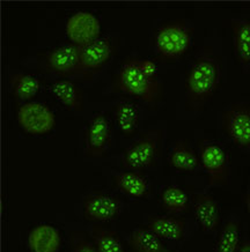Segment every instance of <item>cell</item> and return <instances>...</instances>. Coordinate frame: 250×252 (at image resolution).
Returning <instances> with one entry per match:
<instances>
[{
	"label": "cell",
	"mask_w": 250,
	"mask_h": 252,
	"mask_svg": "<svg viewBox=\"0 0 250 252\" xmlns=\"http://www.w3.org/2000/svg\"><path fill=\"white\" fill-rule=\"evenodd\" d=\"M225 78V56L216 34L206 38L182 75L179 115L196 118L204 112L221 88Z\"/></svg>",
	"instance_id": "cell-1"
},
{
	"label": "cell",
	"mask_w": 250,
	"mask_h": 252,
	"mask_svg": "<svg viewBox=\"0 0 250 252\" xmlns=\"http://www.w3.org/2000/svg\"><path fill=\"white\" fill-rule=\"evenodd\" d=\"M111 89L151 105L160 103L165 96L154 63L137 56H130L122 63L112 77Z\"/></svg>",
	"instance_id": "cell-2"
},
{
	"label": "cell",
	"mask_w": 250,
	"mask_h": 252,
	"mask_svg": "<svg viewBox=\"0 0 250 252\" xmlns=\"http://www.w3.org/2000/svg\"><path fill=\"white\" fill-rule=\"evenodd\" d=\"M195 26L188 20L163 22L153 34V49L161 62L174 63L184 57L191 49Z\"/></svg>",
	"instance_id": "cell-3"
},
{
	"label": "cell",
	"mask_w": 250,
	"mask_h": 252,
	"mask_svg": "<svg viewBox=\"0 0 250 252\" xmlns=\"http://www.w3.org/2000/svg\"><path fill=\"white\" fill-rule=\"evenodd\" d=\"M163 145V130L153 127L144 132L122 154V167L128 170L142 171L158 163Z\"/></svg>",
	"instance_id": "cell-4"
},
{
	"label": "cell",
	"mask_w": 250,
	"mask_h": 252,
	"mask_svg": "<svg viewBox=\"0 0 250 252\" xmlns=\"http://www.w3.org/2000/svg\"><path fill=\"white\" fill-rule=\"evenodd\" d=\"M198 155L206 177L208 187H227L231 181V163L227 152L215 141L201 138L197 141Z\"/></svg>",
	"instance_id": "cell-5"
},
{
	"label": "cell",
	"mask_w": 250,
	"mask_h": 252,
	"mask_svg": "<svg viewBox=\"0 0 250 252\" xmlns=\"http://www.w3.org/2000/svg\"><path fill=\"white\" fill-rule=\"evenodd\" d=\"M37 68L43 73L62 79H81L80 46L68 44L49 50L38 56Z\"/></svg>",
	"instance_id": "cell-6"
},
{
	"label": "cell",
	"mask_w": 250,
	"mask_h": 252,
	"mask_svg": "<svg viewBox=\"0 0 250 252\" xmlns=\"http://www.w3.org/2000/svg\"><path fill=\"white\" fill-rule=\"evenodd\" d=\"M222 133L235 147L250 153V104L236 102L220 112Z\"/></svg>",
	"instance_id": "cell-7"
},
{
	"label": "cell",
	"mask_w": 250,
	"mask_h": 252,
	"mask_svg": "<svg viewBox=\"0 0 250 252\" xmlns=\"http://www.w3.org/2000/svg\"><path fill=\"white\" fill-rule=\"evenodd\" d=\"M121 38L116 35L103 36L87 45L80 46L81 80L89 81L99 74L118 52Z\"/></svg>",
	"instance_id": "cell-8"
},
{
	"label": "cell",
	"mask_w": 250,
	"mask_h": 252,
	"mask_svg": "<svg viewBox=\"0 0 250 252\" xmlns=\"http://www.w3.org/2000/svg\"><path fill=\"white\" fill-rule=\"evenodd\" d=\"M18 123L26 133L43 137L55 130L56 116L44 103L27 102L19 108Z\"/></svg>",
	"instance_id": "cell-9"
},
{
	"label": "cell",
	"mask_w": 250,
	"mask_h": 252,
	"mask_svg": "<svg viewBox=\"0 0 250 252\" xmlns=\"http://www.w3.org/2000/svg\"><path fill=\"white\" fill-rule=\"evenodd\" d=\"M121 200L106 192H92L82 200L83 219L93 223H107L117 219L122 213Z\"/></svg>",
	"instance_id": "cell-10"
},
{
	"label": "cell",
	"mask_w": 250,
	"mask_h": 252,
	"mask_svg": "<svg viewBox=\"0 0 250 252\" xmlns=\"http://www.w3.org/2000/svg\"><path fill=\"white\" fill-rule=\"evenodd\" d=\"M111 126L105 112L93 115L85 130V157L88 158H101L106 157L111 144Z\"/></svg>",
	"instance_id": "cell-11"
},
{
	"label": "cell",
	"mask_w": 250,
	"mask_h": 252,
	"mask_svg": "<svg viewBox=\"0 0 250 252\" xmlns=\"http://www.w3.org/2000/svg\"><path fill=\"white\" fill-rule=\"evenodd\" d=\"M100 32L101 23L91 12H76L66 22V34L71 44L87 45L100 38Z\"/></svg>",
	"instance_id": "cell-12"
},
{
	"label": "cell",
	"mask_w": 250,
	"mask_h": 252,
	"mask_svg": "<svg viewBox=\"0 0 250 252\" xmlns=\"http://www.w3.org/2000/svg\"><path fill=\"white\" fill-rule=\"evenodd\" d=\"M191 206L196 221L204 233L218 230L221 215L218 201L208 192H195L191 195Z\"/></svg>",
	"instance_id": "cell-13"
},
{
	"label": "cell",
	"mask_w": 250,
	"mask_h": 252,
	"mask_svg": "<svg viewBox=\"0 0 250 252\" xmlns=\"http://www.w3.org/2000/svg\"><path fill=\"white\" fill-rule=\"evenodd\" d=\"M231 27L236 61L242 71L250 74V16L233 18Z\"/></svg>",
	"instance_id": "cell-14"
},
{
	"label": "cell",
	"mask_w": 250,
	"mask_h": 252,
	"mask_svg": "<svg viewBox=\"0 0 250 252\" xmlns=\"http://www.w3.org/2000/svg\"><path fill=\"white\" fill-rule=\"evenodd\" d=\"M146 228L166 241H182L185 236L186 221L179 215H153L148 217Z\"/></svg>",
	"instance_id": "cell-15"
},
{
	"label": "cell",
	"mask_w": 250,
	"mask_h": 252,
	"mask_svg": "<svg viewBox=\"0 0 250 252\" xmlns=\"http://www.w3.org/2000/svg\"><path fill=\"white\" fill-rule=\"evenodd\" d=\"M112 182L122 193L131 198L145 199L151 194V185L142 171L125 170L112 176Z\"/></svg>",
	"instance_id": "cell-16"
},
{
	"label": "cell",
	"mask_w": 250,
	"mask_h": 252,
	"mask_svg": "<svg viewBox=\"0 0 250 252\" xmlns=\"http://www.w3.org/2000/svg\"><path fill=\"white\" fill-rule=\"evenodd\" d=\"M168 163L174 170L183 174H193L201 165L199 155L188 140L179 139L168 154Z\"/></svg>",
	"instance_id": "cell-17"
},
{
	"label": "cell",
	"mask_w": 250,
	"mask_h": 252,
	"mask_svg": "<svg viewBox=\"0 0 250 252\" xmlns=\"http://www.w3.org/2000/svg\"><path fill=\"white\" fill-rule=\"evenodd\" d=\"M112 112L123 137L126 139L135 138L138 134L141 125V111L138 105L129 99H121L115 103Z\"/></svg>",
	"instance_id": "cell-18"
},
{
	"label": "cell",
	"mask_w": 250,
	"mask_h": 252,
	"mask_svg": "<svg viewBox=\"0 0 250 252\" xmlns=\"http://www.w3.org/2000/svg\"><path fill=\"white\" fill-rule=\"evenodd\" d=\"M28 245L32 252H59L62 248L61 234L51 224H37L29 233Z\"/></svg>",
	"instance_id": "cell-19"
},
{
	"label": "cell",
	"mask_w": 250,
	"mask_h": 252,
	"mask_svg": "<svg viewBox=\"0 0 250 252\" xmlns=\"http://www.w3.org/2000/svg\"><path fill=\"white\" fill-rule=\"evenodd\" d=\"M50 92L69 110L81 112L85 107L82 89L74 81L69 79H59L50 85Z\"/></svg>",
	"instance_id": "cell-20"
},
{
	"label": "cell",
	"mask_w": 250,
	"mask_h": 252,
	"mask_svg": "<svg viewBox=\"0 0 250 252\" xmlns=\"http://www.w3.org/2000/svg\"><path fill=\"white\" fill-rule=\"evenodd\" d=\"M129 247L131 252H171L162 240L147 228H136L129 236Z\"/></svg>",
	"instance_id": "cell-21"
},
{
	"label": "cell",
	"mask_w": 250,
	"mask_h": 252,
	"mask_svg": "<svg viewBox=\"0 0 250 252\" xmlns=\"http://www.w3.org/2000/svg\"><path fill=\"white\" fill-rule=\"evenodd\" d=\"M241 242V223L239 219L232 217L222 224L216 240L215 252H239Z\"/></svg>",
	"instance_id": "cell-22"
},
{
	"label": "cell",
	"mask_w": 250,
	"mask_h": 252,
	"mask_svg": "<svg viewBox=\"0 0 250 252\" xmlns=\"http://www.w3.org/2000/svg\"><path fill=\"white\" fill-rule=\"evenodd\" d=\"M91 237L99 252H126L124 244L117 231L102 224H93Z\"/></svg>",
	"instance_id": "cell-23"
},
{
	"label": "cell",
	"mask_w": 250,
	"mask_h": 252,
	"mask_svg": "<svg viewBox=\"0 0 250 252\" xmlns=\"http://www.w3.org/2000/svg\"><path fill=\"white\" fill-rule=\"evenodd\" d=\"M160 201L165 211L172 215H181L189 211L190 200L188 194L178 185H168L162 189Z\"/></svg>",
	"instance_id": "cell-24"
},
{
	"label": "cell",
	"mask_w": 250,
	"mask_h": 252,
	"mask_svg": "<svg viewBox=\"0 0 250 252\" xmlns=\"http://www.w3.org/2000/svg\"><path fill=\"white\" fill-rule=\"evenodd\" d=\"M12 95L18 101H29L34 98L39 88V81L28 73L16 72L9 77Z\"/></svg>",
	"instance_id": "cell-25"
},
{
	"label": "cell",
	"mask_w": 250,
	"mask_h": 252,
	"mask_svg": "<svg viewBox=\"0 0 250 252\" xmlns=\"http://www.w3.org/2000/svg\"><path fill=\"white\" fill-rule=\"evenodd\" d=\"M72 252H99L91 235L82 230H73L70 233Z\"/></svg>",
	"instance_id": "cell-26"
},
{
	"label": "cell",
	"mask_w": 250,
	"mask_h": 252,
	"mask_svg": "<svg viewBox=\"0 0 250 252\" xmlns=\"http://www.w3.org/2000/svg\"><path fill=\"white\" fill-rule=\"evenodd\" d=\"M245 206H246L247 213H248V217L250 219V188L247 190L245 194Z\"/></svg>",
	"instance_id": "cell-27"
},
{
	"label": "cell",
	"mask_w": 250,
	"mask_h": 252,
	"mask_svg": "<svg viewBox=\"0 0 250 252\" xmlns=\"http://www.w3.org/2000/svg\"><path fill=\"white\" fill-rule=\"evenodd\" d=\"M239 252H250V240H245L241 242Z\"/></svg>",
	"instance_id": "cell-28"
}]
</instances>
